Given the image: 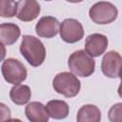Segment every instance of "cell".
Instances as JSON below:
<instances>
[{"label":"cell","mask_w":122,"mask_h":122,"mask_svg":"<svg viewBox=\"0 0 122 122\" xmlns=\"http://www.w3.org/2000/svg\"><path fill=\"white\" fill-rule=\"evenodd\" d=\"M108 47V38L101 33L90 34L85 41L86 52L92 57L100 56Z\"/></svg>","instance_id":"cell-8"},{"label":"cell","mask_w":122,"mask_h":122,"mask_svg":"<svg viewBox=\"0 0 122 122\" xmlns=\"http://www.w3.org/2000/svg\"><path fill=\"white\" fill-rule=\"evenodd\" d=\"M122 68V57L117 51H111L107 52L101 63L102 72L110 78H116L119 76L120 70Z\"/></svg>","instance_id":"cell-7"},{"label":"cell","mask_w":122,"mask_h":122,"mask_svg":"<svg viewBox=\"0 0 122 122\" xmlns=\"http://www.w3.org/2000/svg\"><path fill=\"white\" fill-rule=\"evenodd\" d=\"M119 77H120V80H121V85H122V68H121L120 72H119Z\"/></svg>","instance_id":"cell-21"},{"label":"cell","mask_w":122,"mask_h":122,"mask_svg":"<svg viewBox=\"0 0 122 122\" xmlns=\"http://www.w3.org/2000/svg\"><path fill=\"white\" fill-rule=\"evenodd\" d=\"M20 36V29L13 23H3L0 25V40L2 45H12Z\"/></svg>","instance_id":"cell-12"},{"label":"cell","mask_w":122,"mask_h":122,"mask_svg":"<svg viewBox=\"0 0 122 122\" xmlns=\"http://www.w3.org/2000/svg\"><path fill=\"white\" fill-rule=\"evenodd\" d=\"M25 113L27 118L30 122H48L49 113L46 107L40 102H30L27 105L25 109Z\"/></svg>","instance_id":"cell-11"},{"label":"cell","mask_w":122,"mask_h":122,"mask_svg":"<svg viewBox=\"0 0 122 122\" xmlns=\"http://www.w3.org/2000/svg\"><path fill=\"white\" fill-rule=\"evenodd\" d=\"M20 52L30 65L38 67L46 57V49L43 43L31 35H24L20 45Z\"/></svg>","instance_id":"cell-1"},{"label":"cell","mask_w":122,"mask_h":122,"mask_svg":"<svg viewBox=\"0 0 122 122\" xmlns=\"http://www.w3.org/2000/svg\"><path fill=\"white\" fill-rule=\"evenodd\" d=\"M101 112L94 105H85L77 112V122H100Z\"/></svg>","instance_id":"cell-15"},{"label":"cell","mask_w":122,"mask_h":122,"mask_svg":"<svg viewBox=\"0 0 122 122\" xmlns=\"http://www.w3.org/2000/svg\"><path fill=\"white\" fill-rule=\"evenodd\" d=\"M108 117L111 122H122V103H116L111 107Z\"/></svg>","instance_id":"cell-17"},{"label":"cell","mask_w":122,"mask_h":122,"mask_svg":"<svg viewBox=\"0 0 122 122\" xmlns=\"http://www.w3.org/2000/svg\"><path fill=\"white\" fill-rule=\"evenodd\" d=\"M30 89L27 85H14L10 92V97L11 101L16 105H24L30 99Z\"/></svg>","instance_id":"cell-14"},{"label":"cell","mask_w":122,"mask_h":122,"mask_svg":"<svg viewBox=\"0 0 122 122\" xmlns=\"http://www.w3.org/2000/svg\"><path fill=\"white\" fill-rule=\"evenodd\" d=\"M60 36L67 43H75L84 36V30L81 23L72 18L65 19L60 26Z\"/></svg>","instance_id":"cell-6"},{"label":"cell","mask_w":122,"mask_h":122,"mask_svg":"<svg viewBox=\"0 0 122 122\" xmlns=\"http://www.w3.org/2000/svg\"><path fill=\"white\" fill-rule=\"evenodd\" d=\"M52 86L55 92L66 97L77 95L81 88L79 79L74 74L68 71L58 73L52 81Z\"/></svg>","instance_id":"cell-3"},{"label":"cell","mask_w":122,"mask_h":122,"mask_svg":"<svg viewBox=\"0 0 122 122\" xmlns=\"http://www.w3.org/2000/svg\"><path fill=\"white\" fill-rule=\"evenodd\" d=\"M68 65L72 73L81 77H88L94 71L95 62L83 50L76 51L71 54L68 60Z\"/></svg>","instance_id":"cell-2"},{"label":"cell","mask_w":122,"mask_h":122,"mask_svg":"<svg viewBox=\"0 0 122 122\" xmlns=\"http://www.w3.org/2000/svg\"><path fill=\"white\" fill-rule=\"evenodd\" d=\"M118 94H119V96L122 98V85L120 84V86H119V88H118Z\"/></svg>","instance_id":"cell-19"},{"label":"cell","mask_w":122,"mask_h":122,"mask_svg":"<svg viewBox=\"0 0 122 122\" xmlns=\"http://www.w3.org/2000/svg\"><path fill=\"white\" fill-rule=\"evenodd\" d=\"M49 115L53 119H64L68 116L70 109L69 105L62 100H51L46 105Z\"/></svg>","instance_id":"cell-13"},{"label":"cell","mask_w":122,"mask_h":122,"mask_svg":"<svg viewBox=\"0 0 122 122\" xmlns=\"http://www.w3.org/2000/svg\"><path fill=\"white\" fill-rule=\"evenodd\" d=\"M8 122H22L20 119H17V118H14V119H10V120H9Z\"/></svg>","instance_id":"cell-20"},{"label":"cell","mask_w":122,"mask_h":122,"mask_svg":"<svg viewBox=\"0 0 122 122\" xmlns=\"http://www.w3.org/2000/svg\"><path fill=\"white\" fill-rule=\"evenodd\" d=\"M2 74L8 83L18 85L27 78V69L18 59L8 58L1 67Z\"/></svg>","instance_id":"cell-5"},{"label":"cell","mask_w":122,"mask_h":122,"mask_svg":"<svg viewBox=\"0 0 122 122\" xmlns=\"http://www.w3.org/2000/svg\"><path fill=\"white\" fill-rule=\"evenodd\" d=\"M117 9L110 2H97L89 10L90 18L96 24H110L117 17Z\"/></svg>","instance_id":"cell-4"},{"label":"cell","mask_w":122,"mask_h":122,"mask_svg":"<svg viewBox=\"0 0 122 122\" xmlns=\"http://www.w3.org/2000/svg\"><path fill=\"white\" fill-rule=\"evenodd\" d=\"M35 31L41 37H54L58 31H60V23L55 17L44 16L37 22L35 26Z\"/></svg>","instance_id":"cell-9"},{"label":"cell","mask_w":122,"mask_h":122,"mask_svg":"<svg viewBox=\"0 0 122 122\" xmlns=\"http://www.w3.org/2000/svg\"><path fill=\"white\" fill-rule=\"evenodd\" d=\"M0 106H1V122H8L9 120H10V111L3 103Z\"/></svg>","instance_id":"cell-18"},{"label":"cell","mask_w":122,"mask_h":122,"mask_svg":"<svg viewBox=\"0 0 122 122\" xmlns=\"http://www.w3.org/2000/svg\"><path fill=\"white\" fill-rule=\"evenodd\" d=\"M40 13V5L34 0L18 1L17 18L24 22L34 20Z\"/></svg>","instance_id":"cell-10"},{"label":"cell","mask_w":122,"mask_h":122,"mask_svg":"<svg viewBox=\"0 0 122 122\" xmlns=\"http://www.w3.org/2000/svg\"><path fill=\"white\" fill-rule=\"evenodd\" d=\"M18 1L0 0V15L2 17H12L17 14Z\"/></svg>","instance_id":"cell-16"}]
</instances>
